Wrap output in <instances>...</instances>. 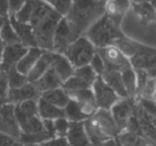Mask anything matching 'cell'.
Segmentation results:
<instances>
[{
	"label": "cell",
	"mask_w": 156,
	"mask_h": 146,
	"mask_svg": "<svg viewBox=\"0 0 156 146\" xmlns=\"http://www.w3.org/2000/svg\"><path fill=\"white\" fill-rule=\"evenodd\" d=\"M96 47L103 48L113 45L115 42L124 35L121 24L104 13L83 34Z\"/></svg>",
	"instance_id": "3957f363"
},
{
	"label": "cell",
	"mask_w": 156,
	"mask_h": 146,
	"mask_svg": "<svg viewBox=\"0 0 156 146\" xmlns=\"http://www.w3.org/2000/svg\"><path fill=\"white\" fill-rule=\"evenodd\" d=\"M98 146H116V140L115 138H110Z\"/></svg>",
	"instance_id": "c3c4849f"
},
{
	"label": "cell",
	"mask_w": 156,
	"mask_h": 146,
	"mask_svg": "<svg viewBox=\"0 0 156 146\" xmlns=\"http://www.w3.org/2000/svg\"><path fill=\"white\" fill-rule=\"evenodd\" d=\"M51 67L58 75L63 83L73 75L75 69L63 54L55 52H54V59Z\"/></svg>",
	"instance_id": "44dd1931"
},
{
	"label": "cell",
	"mask_w": 156,
	"mask_h": 146,
	"mask_svg": "<svg viewBox=\"0 0 156 146\" xmlns=\"http://www.w3.org/2000/svg\"><path fill=\"white\" fill-rule=\"evenodd\" d=\"M98 1H103V0H98Z\"/></svg>",
	"instance_id": "680465c9"
},
{
	"label": "cell",
	"mask_w": 156,
	"mask_h": 146,
	"mask_svg": "<svg viewBox=\"0 0 156 146\" xmlns=\"http://www.w3.org/2000/svg\"><path fill=\"white\" fill-rule=\"evenodd\" d=\"M54 59L52 51H44L27 75L28 81L33 82L40 78L52 66Z\"/></svg>",
	"instance_id": "2e32d148"
},
{
	"label": "cell",
	"mask_w": 156,
	"mask_h": 146,
	"mask_svg": "<svg viewBox=\"0 0 156 146\" xmlns=\"http://www.w3.org/2000/svg\"><path fill=\"white\" fill-rule=\"evenodd\" d=\"M122 146H144L147 144H155L141 134L127 130L121 131L115 137Z\"/></svg>",
	"instance_id": "ffe728a7"
},
{
	"label": "cell",
	"mask_w": 156,
	"mask_h": 146,
	"mask_svg": "<svg viewBox=\"0 0 156 146\" xmlns=\"http://www.w3.org/2000/svg\"><path fill=\"white\" fill-rule=\"evenodd\" d=\"M88 65L98 76H101L105 71L104 64L101 57L97 53L94 55Z\"/></svg>",
	"instance_id": "f35d334b"
},
{
	"label": "cell",
	"mask_w": 156,
	"mask_h": 146,
	"mask_svg": "<svg viewBox=\"0 0 156 146\" xmlns=\"http://www.w3.org/2000/svg\"><path fill=\"white\" fill-rule=\"evenodd\" d=\"M101 78L120 98H128L120 72L105 70Z\"/></svg>",
	"instance_id": "7402d4cb"
},
{
	"label": "cell",
	"mask_w": 156,
	"mask_h": 146,
	"mask_svg": "<svg viewBox=\"0 0 156 146\" xmlns=\"http://www.w3.org/2000/svg\"><path fill=\"white\" fill-rule=\"evenodd\" d=\"M64 116L70 122H83L88 117L82 112L78 103L69 99L63 108Z\"/></svg>",
	"instance_id": "f1b7e54d"
},
{
	"label": "cell",
	"mask_w": 156,
	"mask_h": 146,
	"mask_svg": "<svg viewBox=\"0 0 156 146\" xmlns=\"http://www.w3.org/2000/svg\"><path fill=\"white\" fill-rule=\"evenodd\" d=\"M7 102H9L8 98L5 97H2L0 98V109L2 108V106L5 104Z\"/></svg>",
	"instance_id": "681fc988"
},
{
	"label": "cell",
	"mask_w": 156,
	"mask_h": 146,
	"mask_svg": "<svg viewBox=\"0 0 156 146\" xmlns=\"http://www.w3.org/2000/svg\"><path fill=\"white\" fill-rule=\"evenodd\" d=\"M66 92L70 100L80 104H90L96 106L91 87Z\"/></svg>",
	"instance_id": "4dcf8cb0"
},
{
	"label": "cell",
	"mask_w": 156,
	"mask_h": 146,
	"mask_svg": "<svg viewBox=\"0 0 156 146\" xmlns=\"http://www.w3.org/2000/svg\"><path fill=\"white\" fill-rule=\"evenodd\" d=\"M6 20H7L6 18H3L0 17V27L2 26L3 24H4V22Z\"/></svg>",
	"instance_id": "816d5d0a"
},
{
	"label": "cell",
	"mask_w": 156,
	"mask_h": 146,
	"mask_svg": "<svg viewBox=\"0 0 156 146\" xmlns=\"http://www.w3.org/2000/svg\"><path fill=\"white\" fill-rule=\"evenodd\" d=\"M40 145H41V146H50V145L48 143L47 141H46V142H44L41 144Z\"/></svg>",
	"instance_id": "db71d44e"
},
{
	"label": "cell",
	"mask_w": 156,
	"mask_h": 146,
	"mask_svg": "<svg viewBox=\"0 0 156 146\" xmlns=\"http://www.w3.org/2000/svg\"><path fill=\"white\" fill-rule=\"evenodd\" d=\"M116 139V138H115ZM116 146H122L118 142V141L116 140Z\"/></svg>",
	"instance_id": "6f0895ef"
},
{
	"label": "cell",
	"mask_w": 156,
	"mask_h": 146,
	"mask_svg": "<svg viewBox=\"0 0 156 146\" xmlns=\"http://www.w3.org/2000/svg\"><path fill=\"white\" fill-rule=\"evenodd\" d=\"M50 146H69L66 137L56 136L47 141Z\"/></svg>",
	"instance_id": "b9f144b4"
},
{
	"label": "cell",
	"mask_w": 156,
	"mask_h": 146,
	"mask_svg": "<svg viewBox=\"0 0 156 146\" xmlns=\"http://www.w3.org/2000/svg\"><path fill=\"white\" fill-rule=\"evenodd\" d=\"M40 95L41 93L33 83L28 82L20 87L11 89L9 90L7 98L9 102L18 104L28 100H38Z\"/></svg>",
	"instance_id": "4fadbf2b"
},
{
	"label": "cell",
	"mask_w": 156,
	"mask_h": 146,
	"mask_svg": "<svg viewBox=\"0 0 156 146\" xmlns=\"http://www.w3.org/2000/svg\"><path fill=\"white\" fill-rule=\"evenodd\" d=\"M10 21L15 32L23 45L28 48L37 46L32 29L29 24L17 21L13 15L11 16Z\"/></svg>",
	"instance_id": "9a60e30c"
},
{
	"label": "cell",
	"mask_w": 156,
	"mask_h": 146,
	"mask_svg": "<svg viewBox=\"0 0 156 146\" xmlns=\"http://www.w3.org/2000/svg\"><path fill=\"white\" fill-rule=\"evenodd\" d=\"M43 126L44 130L52 137H56L55 129H54V120H43Z\"/></svg>",
	"instance_id": "ee69618b"
},
{
	"label": "cell",
	"mask_w": 156,
	"mask_h": 146,
	"mask_svg": "<svg viewBox=\"0 0 156 146\" xmlns=\"http://www.w3.org/2000/svg\"><path fill=\"white\" fill-rule=\"evenodd\" d=\"M81 35L72 23L65 16H62L54 32L52 51L63 54L65 49Z\"/></svg>",
	"instance_id": "5b68a950"
},
{
	"label": "cell",
	"mask_w": 156,
	"mask_h": 146,
	"mask_svg": "<svg viewBox=\"0 0 156 146\" xmlns=\"http://www.w3.org/2000/svg\"><path fill=\"white\" fill-rule=\"evenodd\" d=\"M22 146H41L40 144H22Z\"/></svg>",
	"instance_id": "f907efd6"
},
{
	"label": "cell",
	"mask_w": 156,
	"mask_h": 146,
	"mask_svg": "<svg viewBox=\"0 0 156 146\" xmlns=\"http://www.w3.org/2000/svg\"><path fill=\"white\" fill-rule=\"evenodd\" d=\"M143 44V43L140 42L124 34L116 40L113 45L117 47L129 59L141 48Z\"/></svg>",
	"instance_id": "d4e9b609"
},
{
	"label": "cell",
	"mask_w": 156,
	"mask_h": 146,
	"mask_svg": "<svg viewBox=\"0 0 156 146\" xmlns=\"http://www.w3.org/2000/svg\"><path fill=\"white\" fill-rule=\"evenodd\" d=\"M130 9L139 24L143 27L154 24L155 22V5L150 2L143 1L131 3Z\"/></svg>",
	"instance_id": "30bf717a"
},
{
	"label": "cell",
	"mask_w": 156,
	"mask_h": 146,
	"mask_svg": "<svg viewBox=\"0 0 156 146\" xmlns=\"http://www.w3.org/2000/svg\"><path fill=\"white\" fill-rule=\"evenodd\" d=\"M14 16L31 26L38 47L52 51L54 32L62 17L60 13L41 0H28Z\"/></svg>",
	"instance_id": "6da1fadb"
},
{
	"label": "cell",
	"mask_w": 156,
	"mask_h": 146,
	"mask_svg": "<svg viewBox=\"0 0 156 146\" xmlns=\"http://www.w3.org/2000/svg\"><path fill=\"white\" fill-rule=\"evenodd\" d=\"M156 92V81L155 78L151 77L146 82L144 86L140 93L138 97L155 101Z\"/></svg>",
	"instance_id": "e575fe53"
},
{
	"label": "cell",
	"mask_w": 156,
	"mask_h": 146,
	"mask_svg": "<svg viewBox=\"0 0 156 146\" xmlns=\"http://www.w3.org/2000/svg\"><path fill=\"white\" fill-rule=\"evenodd\" d=\"M96 53L101 57L105 70L121 73L131 67L129 59L114 45L96 48Z\"/></svg>",
	"instance_id": "8992f818"
},
{
	"label": "cell",
	"mask_w": 156,
	"mask_h": 146,
	"mask_svg": "<svg viewBox=\"0 0 156 146\" xmlns=\"http://www.w3.org/2000/svg\"><path fill=\"white\" fill-rule=\"evenodd\" d=\"M13 146H22V144L21 142H20V143H18V144H16Z\"/></svg>",
	"instance_id": "9f6ffc18"
},
{
	"label": "cell",
	"mask_w": 156,
	"mask_h": 146,
	"mask_svg": "<svg viewBox=\"0 0 156 146\" xmlns=\"http://www.w3.org/2000/svg\"><path fill=\"white\" fill-rule=\"evenodd\" d=\"M40 97L45 101L63 109L69 101L66 92L62 87L44 92L41 93Z\"/></svg>",
	"instance_id": "484cf974"
},
{
	"label": "cell",
	"mask_w": 156,
	"mask_h": 146,
	"mask_svg": "<svg viewBox=\"0 0 156 146\" xmlns=\"http://www.w3.org/2000/svg\"><path fill=\"white\" fill-rule=\"evenodd\" d=\"M7 76L4 73L0 74V98L4 97L7 88Z\"/></svg>",
	"instance_id": "bcb514c9"
},
{
	"label": "cell",
	"mask_w": 156,
	"mask_h": 146,
	"mask_svg": "<svg viewBox=\"0 0 156 146\" xmlns=\"http://www.w3.org/2000/svg\"><path fill=\"white\" fill-rule=\"evenodd\" d=\"M44 51L38 46L29 48L26 53L16 64V68L20 73L27 76Z\"/></svg>",
	"instance_id": "d6986e66"
},
{
	"label": "cell",
	"mask_w": 156,
	"mask_h": 146,
	"mask_svg": "<svg viewBox=\"0 0 156 146\" xmlns=\"http://www.w3.org/2000/svg\"><path fill=\"white\" fill-rule=\"evenodd\" d=\"M135 100L129 98H121L110 109L119 132L126 128L129 120L133 115Z\"/></svg>",
	"instance_id": "9c48e42d"
},
{
	"label": "cell",
	"mask_w": 156,
	"mask_h": 146,
	"mask_svg": "<svg viewBox=\"0 0 156 146\" xmlns=\"http://www.w3.org/2000/svg\"><path fill=\"white\" fill-rule=\"evenodd\" d=\"M7 71V79L11 89L20 87L29 82L27 76L20 73L16 68V66L12 67Z\"/></svg>",
	"instance_id": "836d02e7"
},
{
	"label": "cell",
	"mask_w": 156,
	"mask_h": 146,
	"mask_svg": "<svg viewBox=\"0 0 156 146\" xmlns=\"http://www.w3.org/2000/svg\"><path fill=\"white\" fill-rule=\"evenodd\" d=\"M104 13L103 1L72 0L71 5L65 16L83 35L87 30Z\"/></svg>",
	"instance_id": "7a4b0ae2"
},
{
	"label": "cell",
	"mask_w": 156,
	"mask_h": 146,
	"mask_svg": "<svg viewBox=\"0 0 156 146\" xmlns=\"http://www.w3.org/2000/svg\"><path fill=\"white\" fill-rule=\"evenodd\" d=\"M41 93L44 92L62 87L63 81L51 67L40 78L32 82Z\"/></svg>",
	"instance_id": "e0dca14e"
},
{
	"label": "cell",
	"mask_w": 156,
	"mask_h": 146,
	"mask_svg": "<svg viewBox=\"0 0 156 146\" xmlns=\"http://www.w3.org/2000/svg\"><path fill=\"white\" fill-rule=\"evenodd\" d=\"M83 125L88 139L93 146H98L104 141L110 139L101 130L92 117L84 121Z\"/></svg>",
	"instance_id": "cb8c5ba5"
},
{
	"label": "cell",
	"mask_w": 156,
	"mask_h": 146,
	"mask_svg": "<svg viewBox=\"0 0 156 146\" xmlns=\"http://www.w3.org/2000/svg\"><path fill=\"white\" fill-rule=\"evenodd\" d=\"M11 13H16L28 0H9Z\"/></svg>",
	"instance_id": "7bdbcfd3"
},
{
	"label": "cell",
	"mask_w": 156,
	"mask_h": 146,
	"mask_svg": "<svg viewBox=\"0 0 156 146\" xmlns=\"http://www.w3.org/2000/svg\"><path fill=\"white\" fill-rule=\"evenodd\" d=\"M96 53L93 43L82 35L71 43L64 51L63 54L74 68L88 65Z\"/></svg>",
	"instance_id": "277c9868"
},
{
	"label": "cell",
	"mask_w": 156,
	"mask_h": 146,
	"mask_svg": "<svg viewBox=\"0 0 156 146\" xmlns=\"http://www.w3.org/2000/svg\"><path fill=\"white\" fill-rule=\"evenodd\" d=\"M48 4L62 16H65L71 7L72 0H41Z\"/></svg>",
	"instance_id": "d590c367"
},
{
	"label": "cell",
	"mask_w": 156,
	"mask_h": 146,
	"mask_svg": "<svg viewBox=\"0 0 156 146\" xmlns=\"http://www.w3.org/2000/svg\"><path fill=\"white\" fill-rule=\"evenodd\" d=\"M15 117H30L38 115L37 100H28L17 104L15 107Z\"/></svg>",
	"instance_id": "f546056e"
},
{
	"label": "cell",
	"mask_w": 156,
	"mask_h": 146,
	"mask_svg": "<svg viewBox=\"0 0 156 146\" xmlns=\"http://www.w3.org/2000/svg\"><path fill=\"white\" fill-rule=\"evenodd\" d=\"M91 117L101 130L109 138H115L119 133L110 110L98 109Z\"/></svg>",
	"instance_id": "7c38bea8"
},
{
	"label": "cell",
	"mask_w": 156,
	"mask_h": 146,
	"mask_svg": "<svg viewBox=\"0 0 156 146\" xmlns=\"http://www.w3.org/2000/svg\"><path fill=\"white\" fill-rule=\"evenodd\" d=\"M52 137L45 131H41L34 133H21L19 138V141L22 144H41Z\"/></svg>",
	"instance_id": "1f68e13d"
},
{
	"label": "cell",
	"mask_w": 156,
	"mask_h": 146,
	"mask_svg": "<svg viewBox=\"0 0 156 146\" xmlns=\"http://www.w3.org/2000/svg\"><path fill=\"white\" fill-rule=\"evenodd\" d=\"M124 86L129 98H136V78L135 71L130 67L121 72Z\"/></svg>",
	"instance_id": "83f0119b"
},
{
	"label": "cell",
	"mask_w": 156,
	"mask_h": 146,
	"mask_svg": "<svg viewBox=\"0 0 156 146\" xmlns=\"http://www.w3.org/2000/svg\"><path fill=\"white\" fill-rule=\"evenodd\" d=\"M1 35L4 40H5V42L9 45L20 43V39L15 31L12 30L7 19L4 22V24L1 32Z\"/></svg>",
	"instance_id": "8d00e7d4"
},
{
	"label": "cell",
	"mask_w": 156,
	"mask_h": 146,
	"mask_svg": "<svg viewBox=\"0 0 156 146\" xmlns=\"http://www.w3.org/2000/svg\"><path fill=\"white\" fill-rule=\"evenodd\" d=\"M0 131L4 132L8 134L9 136L16 139L15 135L12 131V130L10 128V126L5 122L4 119L0 115Z\"/></svg>",
	"instance_id": "f6af8a7d"
},
{
	"label": "cell",
	"mask_w": 156,
	"mask_h": 146,
	"mask_svg": "<svg viewBox=\"0 0 156 146\" xmlns=\"http://www.w3.org/2000/svg\"><path fill=\"white\" fill-rule=\"evenodd\" d=\"M144 146H155V144H147Z\"/></svg>",
	"instance_id": "11a10c76"
},
{
	"label": "cell",
	"mask_w": 156,
	"mask_h": 146,
	"mask_svg": "<svg viewBox=\"0 0 156 146\" xmlns=\"http://www.w3.org/2000/svg\"><path fill=\"white\" fill-rule=\"evenodd\" d=\"M7 9H8L7 0H0V15L5 16L7 15Z\"/></svg>",
	"instance_id": "7dc6e473"
},
{
	"label": "cell",
	"mask_w": 156,
	"mask_h": 146,
	"mask_svg": "<svg viewBox=\"0 0 156 146\" xmlns=\"http://www.w3.org/2000/svg\"><path fill=\"white\" fill-rule=\"evenodd\" d=\"M38 113L42 120H55L65 117L63 108H58L40 97L37 100Z\"/></svg>",
	"instance_id": "603a6c76"
},
{
	"label": "cell",
	"mask_w": 156,
	"mask_h": 146,
	"mask_svg": "<svg viewBox=\"0 0 156 146\" xmlns=\"http://www.w3.org/2000/svg\"><path fill=\"white\" fill-rule=\"evenodd\" d=\"M135 100L146 112L153 116L156 117L155 101L145 99L141 97H138Z\"/></svg>",
	"instance_id": "ab89813d"
},
{
	"label": "cell",
	"mask_w": 156,
	"mask_h": 146,
	"mask_svg": "<svg viewBox=\"0 0 156 146\" xmlns=\"http://www.w3.org/2000/svg\"><path fill=\"white\" fill-rule=\"evenodd\" d=\"M130 0H103L104 14L119 24L130 10Z\"/></svg>",
	"instance_id": "8fae6325"
},
{
	"label": "cell",
	"mask_w": 156,
	"mask_h": 146,
	"mask_svg": "<svg viewBox=\"0 0 156 146\" xmlns=\"http://www.w3.org/2000/svg\"><path fill=\"white\" fill-rule=\"evenodd\" d=\"M66 138L69 146H93L85 131L83 122H70Z\"/></svg>",
	"instance_id": "5bb4252c"
},
{
	"label": "cell",
	"mask_w": 156,
	"mask_h": 146,
	"mask_svg": "<svg viewBox=\"0 0 156 146\" xmlns=\"http://www.w3.org/2000/svg\"><path fill=\"white\" fill-rule=\"evenodd\" d=\"M20 142L18 139L0 133V146H13Z\"/></svg>",
	"instance_id": "60d3db41"
},
{
	"label": "cell",
	"mask_w": 156,
	"mask_h": 146,
	"mask_svg": "<svg viewBox=\"0 0 156 146\" xmlns=\"http://www.w3.org/2000/svg\"><path fill=\"white\" fill-rule=\"evenodd\" d=\"M2 48H3V43L1 42V40H0V57H1V53H2Z\"/></svg>",
	"instance_id": "f5cc1de1"
},
{
	"label": "cell",
	"mask_w": 156,
	"mask_h": 146,
	"mask_svg": "<svg viewBox=\"0 0 156 146\" xmlns=\"http://www.w3.org/2000/svg\"><path fill=\"white\" fill-rule=\"evenodd\" d=\"M129 59L133 69L144 70L151 77H155L156 53L155 47L144 43L141 48Z\"/></svg>",
	"instance_id": "52a82bcc"
},
{
	"label": "cell",
	"mask_w": 156,
	"mask_h": 146,
	"mask_svg": "<svg viewBox=\"0 0 156 146\" xmlns=\"http://www.w3.org/2000/svg\"><path fill=\"white\" fill-rule=\"evenodd\" d=\"M96 104L98 109L110 110L121 98L104 81L98 76L92 85Z\"/></svg>",
	"instance_id": "ba28073f"
},
{
	"label": "cell",
	"mask_w": 156,
	"mask_h": 146,
	"mask_svg": "<svg viewBox=\"0 0 156 146\" xmlns=\"http://www.w3.org/2000/svg\"><path fill=\"white\" fill-rule=\"evenodd\" d=\"M27 49L28 48L20 43L9 45L5 49L2 68L8 70L12 67L16 66L19 60L26 53Z\"/></svg>",
	"instance_id": "ac0fdd59"
},
{
	"label": "cell",
	"mask_w": 156,
	"mask_h": 146,
	"mask_svg": "<svg viewBox=\"0 0 156 146\" xmlns=\"http://www.w3.org/2000/svg\"><path fill=\"white\" fill-rule=\"evenodd\" d=\"M92 86L82 77L73 73V75L66 79L62 85L65 91L75 90L80 89L90 88Z\"/></svg>",
	"instance_id": "d6a6232c"
},
{
	"label": "cell",
	"mask_w": 156,
	"mask_h": 146,
	"mask_svg": "<svg viewBox=\"0 0 156 146\" xmlns=\"http://www.w3.org/2000/svg\"><path fill=\"white\" fill-rule=\"evenodd\" d=\"M54 125L56 136L65 137L69 128L70 122L65 117H61L54 120Z\"/></svg>",
	"instance_id": "74e56055"
},
{
	"label": "cell",
	"mask_w": 156,
	"mask_h": 146,
	"mask_svg": "<svg viewBox=\"0 0 156 146\" xmlns=\"http://www.w3.org/2000/svg\"><path fill=\"white\" fill-rule=\"evenodd\" d=\"M21 133H34L44 130L43 120L38 116L16 117Z\"/></svg>",
	"instance_id": "4316f807"
}]
</instances>
